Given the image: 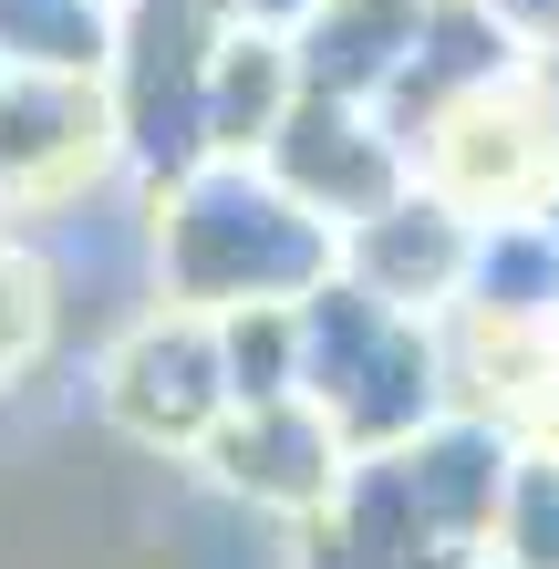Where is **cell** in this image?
I'll return each mask as SVG.
<instances>
[{
    "instance_id": "cell-1",
    "label": "cell",
    "mask_w": 559,
    "mask_h": 569,
    "mask_svg": "<svg viewBox=\"0 0 559 569\" xmlns=\"http://www.w3.org/2000/svg\"><path fill=\"white\" fill-rule=\"evenodd\" d=\"M518 466V425L446 405L425 435L373 446L301 518V569H487L498 497Z\"/></svg>"
},
{
    "instance_id": "cell-2",
    "label": "cell",
    "mask_w": 559,
    "mask_h": 569,
    "mask_svg": "<svg viewBox=\"0 0 559 569\" xmlns=\"http://www.w3.org/2000/svg\"><path fill=\"white\" fill-rule=\"evenodd\" d=\"M332 218H311L259 156H208L146 187V270L177 311H249L332 280Z\"/></svg>"
},
{
    "instance_id": "cell-3",
    "label": "cell",
    "mask_w": 559,
    "mask_h": 569,
    "mask_svg": "<svg viewBox=\"0 0 559 569\" xmlns=\"http://www.w3.org/2000/svg\"><path fill=\"white\" fill-rule=\"evenodd\" d=\"M290 311H301V393L332 415V435L352 456L405 446V435H425L456 405L436 321H415V311H393V300L352 290L342 270L321 290H301Z\"/></svg>"
},
{
    "instance_id": "cell-4",
    "label": "cell",
    "mask_w": 559,
    "mask_h": 569,
    "mask_svg": "<svg viewBox=\"0 0 559 569\" xmlns=\"http://www.w3.org/2000/svg\"><path fill=\"white\" fill-rule=\"evenodd\" d=\"M218 11H124L104 52V114H114V166L124 187H167L187 166H208V52Z\"/></svg>"
},
{
    "instance_id": "cell-5",
    "label": "cell",
    "mask_w": 559,
    "mask_h": 569,
    "mask_svg": "<svg viewBox=\"0 0 559 569\" xmlns=\"http://www.w3.org/2000/svg\"><path fill=\"white\" fill-rule=\"evenodd\" d=\"M114 114L93 73H0V218H62L114 187Z\"/></svg>"
},
{
    "instance_id": "cell-6",
    "label": "cell",
    "mask_w": 559,
    "mask_h": 569,
    "mask_svg": "<svg viewBox=\"0 0 559 569\" xmlns=\"http://www.w3.org/2000/svg\"><path fill=\"white\" fill-rule=\"evenodd\" d=\"M104 415L136 435V446H156V456H197V446L218 435V415H228L218 321L156 300V311L104 352Z\"/></svg>"
},
{
    "instance_id": "cell-7",
    "label": "cell",
    "mask_w": 559,
    "mask_h": 569,
    "mask_svg": "<svg viewBox=\"0 0 559 569\" xmlns=\"http://www.w3.org/2000/svg\"><path fill=\"white\" fill-rule=\"evenodd\" d=\"M415 177L456 197L467 218H498V208H539V187L559 177V146L529 104V73L477 93V104H456L446 124H425L415 136Z\"/></svg>"
},
{
    "instance_id": "cell-8",
    "label": "cell",
    "mask_w": 559,
    "mask_h": 569,
    "mask_svg": "<svg viewBox=\"0 0 559 569\" xmlns=\"http://www.w3.org/2000/svg\"><path fill=\"white\" fill-rule=\"evenodd\" d=\"M259 166H270L311 218H332V239L352 218H373L383 197L415 177V156L393 146V124L373 104H332V93H301V104L280 114V136L259 146Z\"/></svg>"
},
{
    "instance_id": "cell-9",
    "label": "cell",
    "mask_w": 559,
    "mask_h": 569,
    "mask_svg": "<svg viewBox=\"0 0 559 569\" xmlns=\"http://www.w3.org/2000/svg\"><path fill=\"white\" fill-rule=\"evenodd\" d=\"M197 466H208L228 497H249V508H270V518L301 528L321 497L342 487L352 446L332 435V415H321L311 393H280V405H228L218 435L197 446Z\"/></svg>"
},
{
    "instance_id": "cell-10",
    "label": "cell",
    "mask_w": 559,
    "mask_h": 569,
    "mask_svg": "<svg viewBox=\"0 0 559 569\" xmlns=\"http://www.w3.org/2000/svg\"><path fill=\"white\" fill-rule=\"evenodd\" d=\"M467 239H477V218L456 208V197H436L425 177H405L373 218H352V228H342L332 270H342L352 290L393 300V311L436 321L446 300H456V280H467Z\"/></svg>"
},
{
    "instance_id": "cell-11",
    "label": "cell",
    "mask_w": 559,
    "mask_h": 569,
    "mask_svg": "<svg viewBox=\"0 0 559 569\" xmlns=\"http://www.w3.org/2000/svg\"><path fill=\"white\" fill-rule=\"evenodd\" d=\"M529 73V31H508L487 0H425V21H415V52H405V73L383 83V124H393V146L415 156L425 124H446L456 104H477V93H498Z\"/></svg>"
},
{
    "instance_id": "cell-12",
    "label": "cell",
    "mask_w": 559,
    "mask_h": 569,
    "mask_svg": "<svg viewBox=\"0 0 559 569\" xmlns=\"http://www.w3.org/2000/svg\"><path fill=\"white\" fill-rule=\"evenodd\" d=\"M425 0H321L311 21H290V62H301V93H332V104H383V83L405 73Z\"/></svg>"
},
{
    "instance_id": "cell-13",
    "label": "cell",
    "mask_w": 559,
    "mask_h": 569,
    "mask_svg": "<svg viewBox=\"0 0 559 569\" xmlns=\"http://www.w3.org/2000/svg\"><path fill=\"white\" fill-rule=\"evenodd\" d=\"M446 311H467V321H508V331H539L559 311V239L539 228V208H498V218H477V239H467V280H456Z\"/></svg>"
},
{
    "instance_id": "cell-14",
    "label": "cell",
    "mask_w": 559,
    "mask_h": 569,
    "mask_svg": "<svg viewBox=\"0 0 559 569\" xmlns=\"http://www.w3.org/2000/svg\"><path fill=\"white\" fill-rule=\"evenodd\" d=\"M301 104V62H290V31H249L228 21L208 52V156H259L280 136V114Z\"/></svg>"
},
{
    "instance_id": "cell-15",
    "label": "cell",
    "mask_w": 559,
    "mask_h": 569,
    "mask_svg": "<svg viewBox=\"0 0 559 569\" xmlns=\"http://www.w3.org/2000/svg\"><path fill=\"white\" fill-rule=\"evenodd\" d=\"M114 52V0H0V73H93Z\"/></svg>"
},
{
    "instance_id": "cell-16",
    "label": "cell",
    "mask_w": 559,
    "mask_h": 569,
    "mask_svg": "<svg viewBox=\"0 0 559 569\" xmlns=\"http://www.w3.org/2000/svg\"><path fill=\"white\" fill-rule=\"evenodd\" d=\"M218 362H228V405H280L301 393V311L290 300H249V311H208Z\"/></svg>"
},
{
    "instance_id": "cell-17",
    "label": "cell",
    "mask_w": 559,
    "mask_h": 569,
    "mask_svg": "<svg viewBox=\"0 0 559 569\" xmlns=\"http://www.w3.org/2000/svg\"><path fill=\"white\" fill-rule=\"evenodd\" d=\"M487 559H508V569H559V446H529V435H518V466H508Z\"/></svg>"
},
{
    "instance_id": "cell-18",
    "label": "cell",
    "mask_w": 559,
    "mask_h": 569,
    "mask_svg": "<svg viewBox=\"0 0 559 569\" xmlns=\"http://www.w3.org/2000/svg\"><path fill=\"white\" fill-rule=\"evenodd\" d=\"M52 311H62V290L42 270V249H31V239H0V393L52 352Z\"/></svg>"
},
{
    "instance_id": "cell-19",
    "label": "cell",
    "mask_w": 559,
    "mask_h": 569,
    "mask_svg": "<svg viewBox=\"0 0 559 569\" xmlns=\"http://www.w3.org/2000/svg\"><path fill=\"white\" fill-rule=\"evenodd\" d=\"M529 104H539L549 146H559V31H549V42H529Z\"/></svg>"
},
{
    "instance_id": "cell-20",
    "label": "cell",
    "mask_w": 559,
    "mask_h": 569,
    "mask_svg": "<svg viewBox=\"0 0 559 569\" xmlns=\"http://www.w3.org/2000/svg\"><path fill=\"white\" fill-rule=\"evenodd\" d=\"M311 11H321V0H228V21H249V31H290Z\"/></svg>"
},
{
    "instance_id": "cell-21",
    "label": "cell",
    "mask_w": 559,
    "mask_h": 569,
    "mask_svg": "<svg viewBox=\"0 0 559 569\" xmlns=\"http://www.w3.org/2000/svg\"><path fill=\"white\" fill-rule=\"evenodd\" d=\"M539 228H549V239H559V177L539 187Z\"/></svg>"
},
{
    "instance_id": "cell-22",
    "label": "cell",
    "mask_w": 559,
    "mask_h": 569,
    "mask_svg": "<svg viewBox=\"0 0 559 569\" xmlns=\"http://www.w3.org/2000/svg\"><path fill=\"white\" fill-rule=\"evenodd\" d=\"M539 342H549V373H559V311H549V321H539Z\"/></svg>"
},
{
    "instance_id": "cell-23",
    "label": "cell",
    "mask_w": 559,
    "mask_h": 569,
    "mask_svg": "<svg viewBox=\"0 0 559 569\" xmlns=\"http://www.w3.org/2000/svg\"><path fill=\"white\" fill-rule=\"evenodd\" d=\"M0 239H11V218H0Z\"/></svg>"
},
{
    "instance_id": "cell-24",
    "label": "cell",
    "mask_w": 559,
    "mask_h": 569,
    "mask_svg": "<svg viewBox=\"0 0 559 569\" xmlns=\"http://www.w3.org/2000/svg\"><path fill=\"white\" fill-rule=\"evenodd\" d=\"M487 569H508V559H487Z\"/></svg>"
}]
</instances>
